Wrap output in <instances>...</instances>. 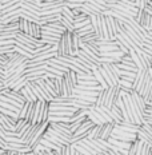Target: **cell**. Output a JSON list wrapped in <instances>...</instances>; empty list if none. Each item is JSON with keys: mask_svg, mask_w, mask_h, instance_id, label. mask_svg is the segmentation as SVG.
Segmentation results:
<instances>
[{"mask_svg": "<svg viewBox=\"0 0 152 155\" xmlns=\"http://www.w3.org/2000/svg\"><path fill=\"white\" fill-rule=\"evenodd\" d=\"M99 70L102 71L103 76L105 78L109 87L120 84V80H121L120 68L118 67L116 63H102L99 66Z\"/></svg>", "mask_w": 152, "mask_h": 155, "instance_id": "cell-1", "label": "cell"}, {"mask_svg": "<svg viewBox=\"0 0 152 155\" xmlns=\"http://www.w3.org/2000/svg\"><path fill=\"white\" fill-rule=\"evenodd\" d=\"M151 86H152V79L150 75V70H139L136 78L134 80V91L143 95Z\"/></svg>", "mask_w": 152, "mask_h": 155, "instance_id": "cell-2", "label": "cell"}, {"mask_svg": "<svg viewBox=\"0 0 152 155\" xmlns=\"http://www.w3.org/2000/svg\"><path fill=\"white\" fill-rule=\"evenodd\" d=\"M73 56L72 50V32L66 31L61 35L59 43H57V56Z\"/></svg>", "mask_w": 152, "mask_h": 155, "instance_id": "cell-3", "label": "cell"}, {"mask_svg": "<svg viewBox=\"0 0 152 155\" xmlns=\"http://www.w3.org/2000/svg\"><path fill=\"white\" fill-rule=\"evenodd\" d=\"M121 95V87L120 84L118 86H111L107 88V99H105V106L107 108H112L114 106H116L119 96Z\"/></svg>", "mask_w": 152, "mask_h": 155, "instance_id": "cell-4", "label": "cell"}, {"mask_svg": "<svg viewBox=\"0 0 152 155\" xmlns=\"http://www.w3.org/2000/svg\"><path fill=\"white\" fill-rule=\"evenodd\" d=\"M0 148L7 151H18V153H31L32 148L25 143H9V142L4 140L0 138Z\"/></svg>", "mask_w": 152, "mask_h": 155, "instance_id": "cell-5", "label": "cell"}, {"mask_svg": "<svg viewBox=\"0 0 152 155\" xmlns=\"http://www.w3.org/2000/svg\"><path fill=\"white\" fill-rule=\"evenodd\" d=\"M16 122H18L16 118H12V116H8L0 112V127L4 128L5 131H15Z\"/></svg>", "mask_w": 152, "mask_h": 155, "instance_id": "cell-6", "label": "cell"}, {"mask_svg": "<svg viewBox=\"0 0 152 155\" xmlns=\"http://www.w3.org/2000/svg\"><path fill=\"white\" fill-rule=\"evenodd\" d=\"M116 123L115 122H111V123H104L102 126V132H100V139H104V140H109L115 131Z\"/></svg>", "mask_w": 152, "mask_h": 155, "instance_id": "cell-7", "label": "cell"}, {"mask_svg": "<svg viewBox=\"0 0 152 155\" xmlns=\"http://www.w3.org/2000/svg\"><path fill=\"white\" fill-rule=\"evenodd\" d=\"M88 118L91 119L95 124H104L107 123V120L104 119V116H103L100 112L96 110L95 104H92L91 107H89V112H88Z\"/></svg>", "mask_w": 152, "mask_h": 155, "instance_id": "cell-8", "label": "cell"}, {"mask_svg": "<svg viewBox=\"0 0 152 155\" xmlns=\"http://www.w3.org/2000/svg\"><path fill=\"white\" fill-rule=\"evenodd\" d=\"M131 96H132V99L135 101V103L137 104V107L141 110V112L145 115L147 114V108H148V104L145 103V101H144V98L140 95L139 92H136V91H132L131 92Z\"/></svg>", "mask_w": 152, "mask_h": 155, "instance_id": "cell-9", "label": "cell"}, {"mask_svg": "<svg viewBox=\"0 0 152 155\" xmlns=\"http://www.w3.org/2000/svg\"><path fill=\"white\" fill-rule=\"evenodd\" d=\"M50 126L52 128H55V130L68 135V137H72L73 135L72 131H71V128H70V123H64V122H60V123H52V122H50Z\"/></svg>", "mask_w": 152, "mask_h": 155, "instance_id": "cell-10", "label": "cell"}, {"mask_svg": "<svg viewBox=\"0 0 152 155\" xmlns=\"http://www.w3.org/2000/svg\"><path fill=\"white\" fill-rule=\"evenodd\" d=\"M109 111V115L111 118L114 119V122L116 124H121L124 122V118H123V114H121V110L118 107V106H114L112 108H108Z\"/></svg>", "mask_w": 152, "mask_h": 155, "instance_id": "cell-11", "label": "cell"}, {"mask_svg": "<svg viewBox=\"0 0 152 155\" xmlns=\"http://www.w3.org/2000/svg\"><path fill=\"white\" fill-rule=\"evenodd\" d=\"M20 94L24 96L25 102H36V101H37L36 95L34 94V91H32L31 87L28 86V83H27V86H25L24 88H21V90H20Z\"/></svg>", "mask_w": 152, "mask_h": 155, "instance_id": "cell-12", "label": "cell"}, {"mask_svg": "<svg viewBox=\"0 0 152 155\" xmlns=\"http://www.w3.org/2000/svg\"><path fill=\"white\" fill-rule=\"evenodd\" d=\"M137 138H139V139H140V140H143L144 143L150 144V146L152 147V137H151L150 134H148L147 131L144 130L143 127H141V126H140V127H139V131H137Z\"/></svg>", "mask_w": 152, "mask_h": 155, "instance_id": "cell-13", "label": "cell"}, {"mask_svg": "<svg viewBox=\"0 0 152 155\" xmlns=\"http://www.w3.org/2000/svg\"><path fill=\"white\" fill-rule=\"evenodd\" d=\"M92 74H93V76H95V79L98 80V83H99V84L103 87V88H108L109 86H108V83H107L105 78L103 76L102 71L99 70V67H98V68H95V70H93V71H92Z\"/></svg>", "mask_w": 152, "mask_h": 155, "instance_id": "cell-14", "label": "cell"}, {"mask_svg": "<svg viewBox=\"0 0 152 155\" xmlns=\"http://www.w3.org/2000/svg\"><path fill=\"white\" fill-rule=\"evenodd\" d=\"M80 44H82V38L76 34L75 31L72 32V50H73V56H76V54L80 50Z\"/></svg>", "mask_w": 152, "mask_h": 155, "instance_id": "cell-15", "label": "cell"}, {"mask_svg": "<svg viewBox=\"0 0 152 155\" xmlns=\"http://www.w3.org/2000/svg\"><path fill=\"white\" fill-rule=\"evenodd\" d=\"M0 102H7V103H9V104L18 107V108H21L25 104V103H20V102H18V101H15V99L9 98V96H7V95H3V94H0Z\"/></svg>", "mask_w": 152, "mask_h": 155, "instance_id": "cell-16", "label": "cell"}, {"mask_svg": "<svg viewBox=\"0 0 152 155\" xmlns=\"http://www.w3.org/2000/svg\"><path fill=\"white\" fill-rule=\"evenodd\" d=\"M105 99H107V88H103L102 91H99V94H98V98H96L95 104L98 106V107H104Z\"/></svg>", "mask_w": 152, "mask_h": 155, "instance_id": "cell-17", "label": "cell"}, {"mask_svg": "<svg viewBox=\"0 0 152 155\" xmlns=\"http://www.w3.org/2000/svg\"><path fill=\"white\" fill-rule=\"evenodd\" d=\"M60 21H61V24H63L64 27H66V30H67V31L73 32V31L76 30V28H75V23H73L72 20H70L68 18H66V16H63V15H61Z\"/></svg>", "mask_w": 152, "mask_h": 155, "instance_id": "cell-18", "label": "cell"}, {"mask_svg": "<svg viewBox=\"0 0 152 155\" xmlns=\"http://www.w3.org/2000/svg\"><path fill=\"white\" fill-rule=\"evenodd\" d=\"M19 31V23L0 24V32H16Z\"/></svg>", "mask_w": 152, "mask_h": 155, "instance_id": "cell-19", "label": "cell"}, {"mask_svg": "<svg viewBox=\"0 0 152 155\" xmlns=\"http://www.w3.org/2000/svg\"><path fill=\"white\" fill-rule=\"evenodd\" d=\"M102 126L103 124H96L93 126V128L88 132V139H99L100 138V132H102Z\"/></svg>", "mask_w": 152, "mask_h": 155, "instance_id": "cell-20", "label": "cell"}, {"mask_svg": "<svg viewBox=\"0 0 152 155\" xmlns=\"http://www.w3.org/2000/svg\"><path fill=\"white\" fill-rule=\"evenodd\" d=\"M61 15L66 16V18H68L70 20H72L73 23H75L76 14H75V11H73L72 8H70V7H67V5H64V7H63V11H61Z\"/></svg>", "mask_w": 152, "mask_h": 155, "instance_id": "cell-21", "label": "cell"}, {"mask_svg": "<svg viewBox=\"0 0 152 155\" xmlns=\"http://www.w3.org/2000/svg\"><path fill=\"white\" fill-rule=\"evenodd\" d=\"M87 119H88V116H86V118H82V119H79V120H75V122H72V123H70V128H71V131H72V134L79 130L80 126H82Z\"/></svg>", "mask_w": 152, "mask_h": 155, "instance_id": "cell-22", "label": "cell"}, {"mask_svg": "<svg viewBox=\"0 0 152 155\" xmlns=\"http://www.w3.org/2000/svg\"><path fill=\"white\" fill-rule=\"evenodd\" d=\"M28 27H30V21L24 18H20V20H19V31L28 34Z\"/></svg>", "mask_w": 152, "mask_h": 155, "instance_id": "cell-23", "label": "cell"}, {"mask_svg": "<svg viewBox=\"0 0 152 155\" xmlns=\"http://www.w3.org/2000/svg\"><path fill=\"white\" fill-rule=\"evenodd\" d=\"M75 32L82 38L84 35L89 34V32H93V27H92V24H88V25H86V27H82V28H79V30H76Z\"/></svg>", "mask_w": 152, "mask_h": 155, "instance_id": "cell-24", "label": "cell"}, {"mask_svg": "<svg viewBox=\"0 0 152 155\" xmlns=\"http://www.w3.org/2000/svg\"><path fill=\"white\" fill-rule=\"evenodd\" d=\"M98 39H99L98 35H96L95 31H93V32H89V34L82 36V41L83 43H89V41H95V40H98Z\"/></svg>", "mask_w": 152, "mask_h": 155, "instance_id": "cell-25", "label": "cell"}, {"mask_svg": "<svg viewBox=\"0 0 152 155\" xmlns=\"http://www.w3.org/2000/svg\"><path fill=\"white\" fill-rule=\"evenodd\" d=\"M19 31L16 32H0V40H7V39H16Z\"/></svg>", "mask_w": 152, "mask_h": 155, "instance_id": "cell-26", "label": "cell"}, {"mask_svg": "<svg viewBox=\"0 0 152 155\" xmlns=\"http://www.w3.org/2000/svg\"><path fill=\"white\" fill-rule=\"evenodd\" d=\"M30 104H31V102H25V104L20 108V111H19L18 119H25V116H27V112H28V108H30Z\"/></svg>", "mask_w": 152, "mask_h": 155, "instance_id": "cell-27", "label": "cell"}, {"mask_svg": "<svg viewBox=\"0 0 152 155\" xmlns=\"http://www.w3.org/2000/svg\"><path fill=\"white\" fill-rule=\"evenodd\" d=\"M137 144H139V138L136 140L132 142L131 147L128 148V155H136V153H137Z\"/></svg>", "mask_w": 152, "mask_h": 155, "instance_id": "cell-28", "label": "cell"}, {"mask_svg": "<svg viewBox=\"0 0 152 155\" xmlns=\"http://www.w3.org/2000/svg\"><path fill=\"white\" fill-rule=\"evenodd\" d=\"M0 112H2V114H5V115H8V116H12V118H16V119H18V112L12 111V110L0 107Z\"/></svg>", "mask_w": 152, "mask_h": 155, "instance_id": "cell-29", "label": "cell"}, {"mask_svg": "<svg viewBox=\"0 0 152 155\" xmlns=\"http://www.w3.org/2000/svg\"><path fill=\"white\" fill-rule=\"evenodd\" d=\"M0 107H4V108H8V110H12V111H15V112H18V114H19V111H20V108H18V107H15V106H12V104H9V103H7V102H0Z\"/></svg>", "mask_w": 152, "mask_h": 155, "instance_id": "cell-30", "label": "cell"}, {"mask_svg": "<svg viewBox=\"0 0 152 155\" xmlns=\"http://www.w3.org/2000/svg\"><path fill=\"white\" fill-rule=\"evenodd\" d=\"M135 3H136V5H137V8H140V9H144L145 7H147L148 4L151 3V0H135Z\"/></svg>", "mask_w": 152, "mask_h": 155, "instance_id": "cell-31", "label": "cell"}, {"mask_svg": "<svg viewBox=\"0 0 152 155\" xmlns=\"http://www.w3.org/2000/svg\"><path fill=\"white\" fill-rule=\"evenodd\" d=\"M141 155H152V147L150 144L144 143V148H143V154Z\"/></svg>", "mask_w": 152, "mask_h": 155, "instance_id": "cell-32", "label": "cell"}, {"mask_svg": "<svg viewBox=\"0 0 152 155\" xmlns=\"http://www.w3.org/2000/svg\"><path fill=\"white\" fill-rule=\"evenodd\" d=\"M141 127H143L144 130L147 131L148 134H150L151 137H152V124H150V123H144V124H141Z\"/></svg>", "mask_w": 152, "mask_h": 155, "instance_id": "cell-33", "label": "cell"}, {"mask_svg": "<svg viewBox=\"0 0 152 155\" xmlns=\"http://www.w3.org/2000/svg\"><path fill=\"white\" fill-rule=\"evenodd\" d=\"M144 9H145V11H147V12H148V14H150V15H152V5H150V4H148V5H147V7H145Z\"/></svg>", "mask_w": 152, "mask_h": 155, "instance_id": "cell-34", "label": "cell"}, {"mask_svg": "<svg viewBox=\"0 0 152 155\" xmlns=\"http://www.w3.org/2000/svg\"><path fill=\"white\" fill-rule=\"evenodd\" d=\"M145 43H150V44H152V36H150V35H147V38H145Z\"/></svg>", "mask_w": 152, "mask_h": 155, "instance_id": "cell-35", "label": "cell"}, {"mask_svg": "<svg viewBox=\"0 0 152 155\" xmlns=\"http://www.w3.org/2000/svg\"><path fill=\"white\" fill-rule=\"evenodd\" d=\"M147 32H148V35H150V36H152V30H148Z\"/></svg>", "mask_w": 152, "mask_h": 155, "instance_id": "cell-36", "label": "cell"}, {"mask_svg": "<svg viewBox=\"0 0 152 155\" xmlns=\"http://www.w3.org/2000/svg\"><path fill=\"white\" fill-rule=\"evenodd\" d=\"M75 155H83V154H82V153H80V151H77V150H76V153H75Z\"/></svg>", "mask_w": 152, "mask_h": 155, "instance_id": "cell-37", "label": "cell"}, {"mask_svg": "<svg viewBox=\"0 0 152 155\" xmlns=\"http://www.w3.org/2000/svg\"><path fill=\"white\" fill-rule=\"evenodd\" d=\"M150 75H151V79H152V67L150 68Z\"/></svg>", "mask_w": 152, "mask_h": 155, "instance_id": "cell-38", "label": "cell"}, {"mask_svg": "<svg viewBox=\"0 0 152 155\" xmlns=\"http://www.w3.org/2000/svg\"><path fill=\"white\" fill-rule=\"evenodd\" d=\"M43 2H44V0H43Z\"/></svg>", "mask_w": 152, "mask_h": 155, "instance_id": "cell-39", "label": "cell"}]
</instances>
